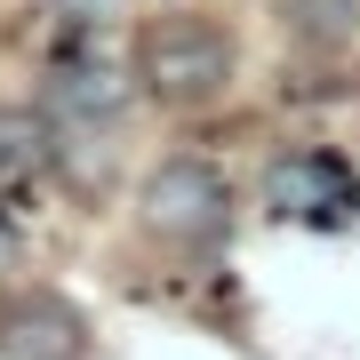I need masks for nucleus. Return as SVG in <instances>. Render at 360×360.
I'll use <instances>...</instances> for the list:
<instances>
[{
    "mask_svg": "<svg viewBox=\"0 0 360 360\" xmlns=\"http://www.w3.org/2000/svg\"><path fill=\"white\" fill-rule=\"evenodd\" d=\"M0 360H89V312L65 288L0 296Z\"/></svg>",
    "mask_w": 360,
    "mask_h": 360,
    "instance_id": "4",
    "label": "nucleus"
},
{
    "mask_svg": "<svg viewBox=\"0 0 360 360\" xmlns=\"http://www.w3.org/2000/svg\"><path fill=\"white\" fill-rule=\"evenodd\" d=\"M264 217L312 224V232H352L360 224V168L336 144H288L264 160Z\"/></svg>",
    "mask_w": 360,
    "mask_h": 360,
    "instance_id": "3",
    "label": "nucleus"
},
{
    "mask_svg": "<svg viewBox=\"0 0 360 360\" xmlns=\"http://www.w3.org/2000/svg\"><path fill=\"white\" fill-rule=\"evenodd\" d=\"M136 224L176 257H217L232 240V184L208 153H168L136 193Z\"/></svg>",
    "mask_w": 360,
    "mask_h": 360,
    "instance_id": "2",
    "label": "nucleus"
},
{
    "mask_svg": "<svg viewBox=\"0 0 360 360\" xmlns=\"http://www.w3.org/2000/svg\"><path fill=\"white\" fill-rule=\"evenodd\" d=\"M232 32L200 8H168L136 32V89L168 112H208L232 89Z\"/></svg>",
    "mask_w": 360,
    "mask_h": 360,
    "instance_id": "1",
    "label": "nucleus"
},
{
    "mask_svg": "<svg viewBox=\"0 0 360 360\" xmlns=\"http://www.w3.org/2000/svg\"><path fill=\"white\" fill-rule=\"evenodd\" d=\"M288 32L304 40V49H345L360 32V0H288Z\"/></svg>",
    "mask_w": 360,
    "mask_h": 360,
    "instance_id": "6",
    "label": "nucleus"
},
{
    "mask_svg": "<svg viewBox=\"0 0 360 360\" xmlns=\"http://www.w3.org/2000/svg\"><path fill=\"white\" fill-rule=\"evenodd\" d=\"M56 168V129L49 112H0V200H16Z\"/></svg>",
    "mask_w": 360,
    "mask_h": 360,
    "instance_id": "5",
    "label": "nucleus"
},
{
    "mask_svg": "<svg viewBox=\"0 0 360 360\" xmlns=\"http://www.w3.org/2000/svg\"><path fill=\"white\" fill-rule=\"evenodd\" d=\"M56 25H112V0H40Z\"/></svg>",
    "mask_w": 360,
    "mask_h": 360,
    "instance_id": "7",
    "label": "nucleus"
}]
</instances>
